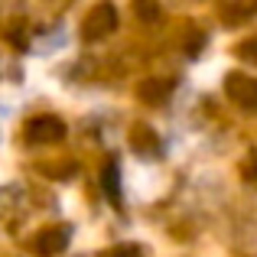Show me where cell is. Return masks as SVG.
Instances as JSON below:
<instances>
[{"label": "cell", "instance_id": "obj_1", "mask_svg": "<svg viewBox=\"0 0 257 257\" xmlns=\"http://www.w3.org/2000/svg\"><path fill=\"white\" fill-rule=\"evenodd\" d=\"M117 30V10H114V4H98L88 10V17L82 20V36L88 43H94V39H104L111 36V33Z\"/></svg>", "mask_w": 257, "mask_h": 257}, {"label": "cell", "instance_id": "obj_2", "mask_svg": "<svg viewBox=\"0 0 257 257\" xmlns=\"http://www.w3.org/2000/svg\"><path fill=\"white\" fill-rule=\"evenodd\" d=\"M225 94L244 111H254L257 107V78L244 75V72H231L225 78Z\"/></svg>", "mask_w": 257, "mask_h": 257}, {"label": "cell", "instance_id": "obj_3", "mask_svg": "<svg viewBox=\"0 0 257 257\" xmlns=\"http://www.w3.org/2000/svg\"><path fill=\"white\" fill-rule=\"evenodd\" d=\"M65 137V124L52 114H39L26 124V140L30 144H59Z\"/></svg>", "mask_w": 257, "mask_h": 257}, {"label": "cell", "instance_id": "obj_4", "mask_svg": "<svg viewBox=\"0 0 257 257\" xmlns=\"http://www.w3.org/2000/svg\"><path fill=\"white\" fill-rule=\"evenodd\" d=\"M69 238H72V228L69 225H56V228H46L33 238V251L36 257H56L69 247Z\"/></svg>", "mask_w": 257, "mask_h": 257}, {"label": "cell", "instance_id": "obj_5", "mask_svg": "<svg viewBox=\"0 0 257 257\" xmlns=\"http://www.w3.org/2000/svg\"><path fill=\"white\" fill-rule=\"evenodd\" d=\"M173 91V78H144L137 88L140 101H147V104H160V101H166Z\"/></svg>", "mask_w": 257, "mask_h": 257}, {"label": "cell", "instance_id": "obj_6", "mask_svg": "<svg viewBox=\"0 0 257 257\" xmlns=\"http://www.w3.org/2000/svg\"><path fill=\"white\" fill-rule=\"evenodd\" d=\"M101 189H104V195L114 202V205H120V170H117L114 160L101 170Z\"/></svg>", "mask_w": 257, "mask_h": 257}, {"label": "cell", "instance_id": "obj_7", "mask_svg": "<svg viewBox=\"0 0 257 257\" xmlns=\"http://www.w3.org/2000/svg\"><path fill=\"white\" fill-rule=\"evenodd\" d=\"M131 147L137 153H147V157H150V153H157L160 150V144H157V134L150 131V127H134V134H131Z\"/></svg>", "mask_w": 257, "mask_h": 257}, {"label": "cell", "instance_id": "obj_8", "mask_svg": "<svg viewBox=\"0 0 257 257\" xmlns=\"http://www.w3.org/2000/svg\"><path fill=\"white\" fill-rule=\"evenodd\" d=\"M254 13H257V0H234V4L225 10V20L228 23H241V20L254 17Z\"/></svg>", "mask_w": 257, "mask_h": 257}, {"label": "cell", "instance_id": "obj_9", "mask_svg": "<svg viewBox=\"0 0 257 257\" xmlns=\"http://www.w3.org/2000/svg\"><path fill=\"white\" fill-rule=\"evenodd\" d=\"M134 13L140 23H157L160 20V4L157 0H134Z\"/></svg>", "mask_w": 257, "mask_h": 257}, {"label": "cell", "instance_id": "obj_10", "mask_svg": "<svg viewBox=\"0 0 257 257\" xmlns=\"http://www.w3.org/2000/svg\"><path fill=\"white\" fill-rule=\"evenodd\" d=\"M234 52H238L244 62H254L257 65V36H247L244 43H238V49H234Z\"/></svg>", "mask_w": 257, "mask_h": 257}, {"label": "cell", "instance_id": "obj_11", "mask_svg": "<svg viewBox=\"0 0 257 257\" xmlns=\"http://www.w3.org/2000/svg\"><path fill=\"white\" fill-rule=\"evenodd\" d=\"M101 257H140V247L137 244H117V247H107Z\"/></svg>", "mask_w": 257, "mask_h": 257}, {"label": "cell", "instance_id": "obj_12", "mask_svg": "<svg viewBox=\"0 0 257 257\" xmlns=\"http://www.w3.org/2000/svg\"><path fill=\"white\" fill-rule=\"evenodd\" d=\"M75 173V163H62V166H43V176H52V179H62V176H72Z\"/></svg>", "mask_w": 257, "mask_h": 257}, {"label": "cell", "instance_id": "obj_13", "mask_svg": "<svg viewBox=\"0 0 257 257\" xmlns=\"http://www.w3.org/2000/svg\"><path fill=\"white\" fill-rule=\"evenodd\" d=\"M241 176H244L247 186H257V160H244V166H241Z\"/></svg>", "mask_w": 257, "mask_h": 257}]
</instances>
